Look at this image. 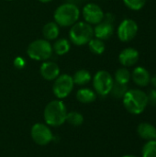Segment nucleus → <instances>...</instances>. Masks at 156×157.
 Here are the masks:
<instances>
[{"instance_id":"obj_1","label":"nucleus","mask_w":156,"mask_h":157,"mask_svg":"<svg viewBox=\"0 0 156 157\" xmlns=\"http://www.w3.org/2000/svg\"><path fill=\"white\" fill-rule=\"evenodd\" d=\"M122 100L125 109L133 115L143 113L148 105L147 94L141 89H128Z\"/></svg>"},{"instance_id":"obj_2","label":"nucleus","mask_w":156,"mask_h":157,"mask_svg":"<svg viewBox=\"0 0 156 157\" xmlns=\"http://www.w3.org/2000/svg\"><path fill=\"white\" fill-rule=\"evenodd\" d=\"M67 109L64 103L60 100H52L47 104L44 109L43 118L46 123L52 127L63 125L66 121Z\"/></svg>"},{"instance_id":"obj_3","label":"nucleus","mask_w":156,"mask_h":157,"mask_svg":"<svg viewBox=\"0 0 156 157\" xmlns=\"http://www.w3.org/2000/svg\"><path fill=\"white\" fill-rule=\"evenodd\" d=\"M54 21L60 27H71L80 17V9L74 3H64L54 11Z\"/></svg>"},{"instance_id":"obj_4","label":"nucleus","mask_w":156,"mask_h":157,"mask_svg":"<svg viewBox=\"0 0 156 157\" xmlns=\"http://www.w3.org/2000/svg\"><path fill=\"white\" fill-rule=\"evenodd\" d=\"M70 40L76 46H84L94 38V28L86 21H77L69 30Z\"/></svg>"},{"instance_id":"obj_5","label":"nucleus","mask_w":156,"mask_h":157,"mask_svg":"<svg viewBox=\"0 0 156 157\" xmlns=\"http://www.w3.org/2000/svg\"><path fill=\"white\" fill-rule=\"evenodd\" d=\"M28 56L35 61H48L52 53V45L45 39H38L32 41L27 50Z\"/></svg>"},{"instance_id":"obj_6","label":"nucleus","mask_w":156,"mask_h":157,"mask_svg":"<svg viewBox=\"0 0 156 157\" xmlns=\"http://www.w3.org/2000/svg\"><path fill=\"white\" fill-rule=\"evenodd\" d=\"M113 85L114 78L108 71L100 70L97 72L93 77V86L95 92L99 96L105 97L110 94Z\"/></svg>"},{"instance_id":"obj_7","label":"nucleus","mask_w":156,"mask_h":157,"mask_svg":"<svg viewBox=\"0 0 156 157\" xmlns=\"http://www.w3.org/2000/svg\"><path fill=\"white\" fill-rule=\"evenodd\" d=\"M74 83L72 75L67 74L60 75L53 83L52 92L58 99H63L68 97L73 91Z\"/></svg>"},{"instance_id":"obj_8","label":"nucleus","mask_w":156,"mask_h":157,"mask_svg":"<svg viewBox=\"0 0 156 157\" xmlns=\"http://www.w3.org/2000/svg\"><path fill=\"white\" fill-rule=\"evenodd\" d=\"M115 17L111 13H107L101 22L94 28V37L102 40H108L114 33Z\"/></svg>"},{"instance_id":"obj_9","label":"nucleus","mask_w":156,"mask_h":157,"mask_svg":"<svg viewBox=\"0 0 156 157\" xmlns=\"http://www.w3.org/2000/svg\"><path fill=\"white\" fill-rule=\"evenodd\" d=\"M139 30L137 22L131 18H125L120 22L117 29V35L122 42L131 41L135 38Z\"/></svg>"},{"instance_id":"obj_10","label":"nucleus","mask_w":156,"mask_h":157,"mask_svg":"<svg viewBox=\"0 0 156 157\" xmlns=\"http://www.w3.org/2000/svg\"><path fill=\"white\" fill-rule=\"evenodd\" d=\"M31 138L39 145L44 146L50 144L53 139L51 129L43 123H36L31 128Z\"/></svg>"},{"instance_id":"obj_11","label":"nucleus","mask_w":156,"mask_h":157,"mask_svg":"<svg viewBox=\"0 0 156 157\" xmlns=\"http://www.w3.org/2000/svg\"><path fill=\"white\" fill-rule=\"evenodd\" d=\"M83 17L86 22L89 23L90 25H97L101 22L104 18L105 13L102 8L95 4V3H88L83 7Z\"/></svg>"},{"instance_id":"obj_12","label":"nucleus","mask_w":156,"mask_h":157,"mask_svg":"<svg viewBox=\"0 0 156 157\" xmlns=\"http://www.w3.org/2000/svg\"><path fill=\"white\" fill-rule=\"evenodd\" d=\"M139 57L140 54L136 49L128 47L123 49L119 54V62L123 67H131L138 63Z\"/></svg>"},{"instance_id":"obj_13","label":"nucleus","mask_w":156,"mask_h":157,"mask_svg":"<svg viewBox=\"0 0 156 157\" xmlns=\"http://www.w3.org/2000/svg\"><path fill=\"white\" fill-rule=\"evenodd\" d=\"M41 76L47 81L55 80L60 75V67L59 65L51 61H45L40 69Z\"/></svg>"},{"instance_id":"obj_14","label":"nucleus","mask_w":156,"mask_h":157,"mask_svg":"<svg viewBox=\"0 0 156 157\" xmlns=\"http://www.w3.org/2000/svg\"><path fill=\"white\" fill-rule=\"evenodd\" d=\"M131 78L135 85L143 87L147 86L150 84L151 75L146 68L143 66H137L133 69L131 73Z\"/></svg>"},{"instance_id":"obj_15","label":"nucleus","mask_w":156,"mask_h":157,"mask_svg":"<svg viewBox=\"0 0 156 157\" xmlns=\"http://www.w3.org/2000/svg\"><path fill=\"white\" fill-rule=\"evenodd\" d=\"M139 136L146 141H153L156 138V128L148 122H142L137 128Z\"/></svg>"},{"instance_id":"obj_16","label":"nucleus","mask_w":156,"mask_h":157,"mask_svg":"<svg viewBox=\"0 0 156 157\" xmlns=\"http://www.w3.org/2000/svg\"><path fill=\"white\" fill-rule=\"evenodd\" d=\"M42 35L47 40H54L60 35V26L54 21L46 23L42 28Z\"/></svg>"},{"instance_id":"obj_17","label":"nucleus","mask_w":156,"mask_h":157,"mask_svg":"<svg viewBox=\"0 0 156 157\" xmlns=\"http://www.w3.org/2000/svg\"><path fill=\"white\" fill-rule=\"evenodd\" d=\"M76 98L81 103L89 104V103H92L96 100L97 94L94 90L87 88V87H84V88H81L77 91Z\"/></svg>"},{"instance_id":"obj_18","label":"nucleus","mask_w":156,"mask_h":157,"mask_svg":"<svg viewBox=\"0 0 156 157\" xmlns=\"http://www.w3.org/2000/svg\"><path fill=\"white\" fill-rule=\"evenodd\" d=\"M70 49H71L70 41L65 38L56 39V41L52 45L53 52H55L57 55H64L70 51Z\"/></svg>"},{"instance_id":"obj_19","label":"nucleus","mask_w":156,"mask_h":157,"mask_svg":"<svg viewBox=\"0 0 156 157\" xmlns=\"http://www.w3.org/2000/svg\"><path fill=\"white\" fill-rule=\"evenodd\" d=\"M72 77H73L74 83L77 86H85L88 84L92 78L90 72L86 69H80L76 71Z\"/></svg>"},{"instance_id":"obj_20","label":"nucleus","mask_w":156,"mask_h":157,"mask_svg":"<svg viewBox=\"0 0 156 157\" xmlns=\"http://www.w3.org/2000/svg\"><path fill=\"white\" fill-rule=\"evenodd\" d=\"M131 78V74L129 71V69L127 67H121L116 71L115 76H114V81L119 84L128 85Z\"/></svg>"},{"instance_id":"obj_21","label":"nucleus","mask_w":156,"mask_h":157,"mask_svg":"<svg viewBox=\"0 0 156 157\" xmlns=\"http://www.w3.org/2000/svg\"><path fill=\"white\" fill-rule=\"evenodd\" d=\"M87 44H88V47H89V50L91 51V52H93L94 54H97V55L102 54L106 50V45L104 43V40H99L97 38L91 39Z\"/></svg>"},{"instance_id":"obj_22","label":"nucleus","mask_w":156,"mask_h":157,"mask_svg":"<svg viewBox=\"0 0 156 157\" xmlns=\"http://www.w3.org/2000/svg\"><path fill=\"white\" fill-rule=\"evenodd\" d=\"M65 121H67L72 126H80L84 122V117L80 112L72 111L67 113Z\"/></svg>"},{"instance_id":"obj_23","label":"nucleus","mask_w":156,"mask_h":157,"mask_svg":"<svg viewBox=\"0 0 156 157\" xmlns=\"http://www.w3.org/2000/svg\"><path fill=\"white\" fill-rule=\"evenodd\" d=\"M143 157H156V141H148L144 146L143 147L142 151Z\"/></svg>"},{"instance_id":"obj_24","label":"nucleus","mask_w":156,"mask_h":157,"mask_svg":"<svg viewBox=\"0 0 156 157\" xmlns=\"http://www.w3.org/2000/svg\"><path fill=\"white\" fill-rule=\"evenodd\" d=\"M127 91H128L127 85L119 84V83H116L114 81V85L112 86V89L110 91V94L114 98H122L124 97V95L126 94Z\"/></svg>"},{"instance_id":"obj_25","label":"nucleus","mask_w":156,"mask_h":157,"mask_svg":"<svg viewBox=\"0 0 156 157\" xmlns=\"http://www.w3.org/2000/svg\"><path fill=\"white\" fill-rule=\"evenodd\" d=\"M123 2L128 8L134 11L143 9L146 4V0H123Z\"/></svg>"},{"instance_id":"obj_26","label":"nucleus","mask_w":156,"mask_h":157,"mask_svg":"<svg viewBox=\"0 0 156 157\" xmlns=\"http://www.w3.org/2000/svg\"><path fill=\"white\" fill-rule=\"evenodd\" d=\"M14 66L17 69H23L26 65V61L24 60V58L20 57V56H17L14 59Z\"/></svg>"},{"instance_id":"obj_27","label":"nucleus","mask_w":156,"mask_h":157,"mask_svg":"<svg viewBox=\"0 0 156 157\" xmlns=\"http://www.w3.org/2000/svg\"><path fill=\"white\" fill-rule=\"evenodd\" d=\"M148 98V104H151L152 106L156 107V89H152L150 92L147 94Z\"/></svg>"},{"instance_id":"obj_28","label":"nucleus","mask_w":156,"mask_h":157,"mask_svg":"<svg viewBox=\"0 0 156 157\" xmlns=\"http://www.w3.org/2000/svg\"><path fill=\"white\" fill-rule=\"evenodd\" d=\"M150 84H152V86L156 89V75H154V76H151Z\"/></svg>"},{"instance_id":"obj_29","label":"nucleus","mask_w":156,"mask_h":157,"mask_svg":"<svg viewBox=\"0 0 156 157\" xmlns=\"http://www.w3.org/2000/svg\"><path fill=\"white\" fill-rule=\"evenodd\" d=\"M39 1L41 2V3H49V2H51L52 0H39Z\"/></svg>"},{"instance_id":"obj_30","label":"nucleus","mask_w":156,"mask_h":157,"mask_svg":"<svg viewBox=\"0 0 156 157\" xmlns=\"http://www.w3.org/2000/svg\"><path fill=\"white\" fill-rule=\"evenodd\" d=\"M122 157H137V156H135V155H124V156H122Z\"/></svg>"},{"instance_id":"obj_31","label":"nucleus","mask_w":156,"mask_h":157,"mask_svg":"<svg viewBox=\"0 0 156 157\" xmlns=\"http://www.w3.org/2000/svg\"><path fill=\"white\" fill-rule=\"evenodd\" d=\"M155 141H156V138H155Z\"/></svg>"},{"instance_id":"obj_32","label":"nucleus","mask_w":156,"mask_h":157,"mask_svg":"<svg viewBox=\"0 0 156 157\" xmlns=\"http://www.w3.org/2000/svg\"><path fill=\"white\" fill-rule=\"evenodd\" d=\"M8 1H10V0H8Z\"/></svg>"}]
</instances>
